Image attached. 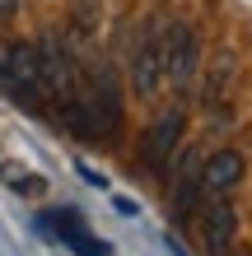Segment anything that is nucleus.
<instances>
[{
  "instance_id": "obj_10",
  "label": "nucleus",
  "mask_w": 252,
  "mask_h": 256,
  "mask_svg": "<svg viewBox=\"0 0 252 256\" xmlns=\"http://www.w3.org/2000/svg\"><path fill=\"white\" fill-rule=\"evenodd\" d=\"M233 84V56L224 52L219 56V66H215V80L205 84V108H219V102H224V88Z\"/></svg>"
},
{
  "instance_id": "obj_11",
  "label": "nucleus",
  "mask_w": 252,
  "mask_h": 256,
  "mask_svg": "<svg viewBox=\"0 0 252 256\" xmlns=\"http://www.w3.org/2000/svg\"><path fill=\"white\" fill-rule=\"evenodd\" d=\"M14 10H19V0H0V19H14Z\"/></svg>"
},
{
  "instance_id": "obj_1",
  "label": "nucleus",
  "mask_w": 252,
  "mask_h": 256,
  "mask_svg": "<svg viewBox=\"0 0 252 256\" xmlns=\"http://www.w3.org/2000/svg\"><path fill=\"white\" fill-rule=\"evenodd\" d=\"M61 116H66L70 130L89 135V140H112V135L122 130V88H117L112 70L98 66V70L80 74L75 98L61 108Z\"/></svg>"
},
{
  "instance_id": "obj_7",
  "label": "nucleus",
  "mask_w": 252,
  "mask_h": 256,
  "mask_svg": "<svg viewBox=\"0 0 252 256\" xmlns=\"http://www.w3.org/2000/svg\"><path fill=\"white\" fill-rule=\"evenodd\" d=\"M201 238H205V252H210V256H229L233 238H238V210H233L229 196H215V200H210L205 224H201Z\"/></svg>"
},
{
  "instance_id": "obj_6",
  "label": "nucleus",
  "mask_w": 252,
  "mask_h": 256,
  "mask_svg": "<svg viewBox=\"0 0 252 256\" xmlns=\"http://www.w3.org/2000/svg\"><path fill=\"white\" fill-rule=\"evenodd\" d=\"M247 172V158L238 149H215L210 158H201V191L205 196H233Z\"/></svg>"
},
{
  "instance_id": "obj_4",
  "label": "nucleus",
  "mask_w": 252,
  "mask_h": 256,
  "mask_svg": "<svg viewBox=\"0 0 252 256\" xmlns=\"http://www.w3.org/2000/svg\"><path fill=\"white\" fill-rule=\"evenodd\" d=\"M182 135H187V112L182 108H168L154 116V126L140 135V163L150 172H168L173 154L182 149Z\"/></svg>"
},
{
  "instance_id": "obj_3",
  "label": "nucleus",
  "mask_w": 252,
  "mask_h": 256,
  "mask_svg": "<svg viewBox=\"0 0 252 256\" xmlns=\"http://www.w3.org/2000/svg\"><path fill=\"white\" fill-rule=\"evenodd\" d=\"M0 88L10 98H19L24 108H38L42 98V61H38V42H10L5 47V74H0Z\"/></svg>"
},
{
  "instance_id": "obj_2",
  "label": "nucleus",
  "mask_w": 252,
  "mask_h": 256,
  "mask_svg": "<svg viewBox=\"0 0 252 256\" xmlns=\"http://www.w3.org/2000/svg\"><path fill=\"white\" fill-rule=\"evenodd\" d=\"M159 66H164V80L173 88H187L201 70V38L191 24H168L159 33Z\"/></svg>"
},
{
  "instance_id": "obj_9",
  "label": "nucleus",
  "mask_w": 252,
  "mask_h": 256,
  "mask_svg": "<svg viewBox=\"0 0 252 256\" xmlns=\"http://www.w3.org/2000/svg\"><path fill=\"white\" fill-rule=\"evenodd\" d=\"M42 224L61 238V242L70 252H80V256H108V242H98V238H89L84 228V219L75 214V210H52V214H42Z\"/></svg>"
},
{
  "instance_id": "obj_8",
  "label": "nucleus",
  "mask_w": 252,
  "mask_h": 256,
  "mask_svg": "<svg viewBox=\"0 0 252 256\" xmlns=\"http://www.w3.org/2000/svg\"><path fill=\"white\" fill-rule=\"evenodd\" d=\"M159 80H164V66H159V33H145L131 52V88L140 98L159 94Z\"/></svg>"
},
{
  "instance_id": "obj_12",
  "label": "nucleus",
  "mask_w": 252,
  "mask_h": 256,
  "mask_svg": "<svg viewBox=\"0 0 252 256\" xmlns=\"http://www.w3.org/2000/svg\"><path fill=\"white\" fill-rule=\"evenodd\" d=\"M233 256H252V252H233Z\"/></svg>"
},
{
  "instance_id": "obj_5",
  "label": "nucleus",
  "mask_w": 252,
  "mask_h": 256,
  "mask_svg": "<svg viewBox=\"0 0 252 256\" xmlns=\"http://www.w3.org/2000/svg\"><path fill=\"white\" fill-rule=\"evenodd\" d=\"M173 168V219L177 224H187L191 219V210L201 205V149H191L182 144L177 149V163H168Z\"/></svg>"
}]
</instances>
